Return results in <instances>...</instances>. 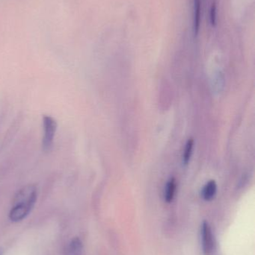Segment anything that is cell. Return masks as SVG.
<instances>
[{
	"label": "cell",
	"mask_w": 255,
	"mask_h": 255,
	"mask_svg": "<svg viewBox=\"0 0 255 255\" xmlns=\"http://www.w3.org/2000/svg\"><path fill=\"white\" fill-rule=\"evenodd\" d=\"M176 189H177V182L175 178H170L165 186V195H164L166 202L170 203L173 201L175 195Z\"/></svg>",
	"instance_id": "cell-7"
},
{
	"label": "cell",
	"mask_w": 255,
	"mask_h": 255,
	"mask_svg": "<svg viewBox=\"0 0 255 255\" xmlns=\"http://www.w3.org/2000/svg\"><path fill=\"white\" fill-rule=\"evenodd\" d=\"M37 198V188L34 184L26 186L19 190L10 210L9 220L13 223L25 220L34 208Z\"/></svg>",
	"instance_id": "cell-1"
},
{
	"label": "cell",
	"mask_w": 255,
	"mask_h": 255,
	"mask_svg": "<svg viewBox=\"0 0 255 255\" xmlns=\"http://www.w3.org/2000/svg\"><path fill=\"white\" fill-rule=\"evenodd\" d=\"M0 255H2V251H1V249H0Z\"/></svg>",
	"instance_id": "cell-10"
},
{
	"label": "cell",
	"mask_w": 255,
	"mask_h": 255,
	"mask_svg": "<svg viewBox=\"0 0 255 255\" xmlns=\"http://www.w3.org/2000/svg\"><path fill=\"white\" fill-rule=\"evenodd\" d=\"M201 0H194V12H193V31L194 36L199 33L201 24Z\"/></svg>",
	"instance_id": "cell-4"
},
{
	"label": "cell",
	"mask_w": 255,
	"mask_h": 255,
	"mask_svg": "<svg viewBox=\"0 0 255 255\" xmlns=\"http://www.w3.org/2000/svg\"><path fill=\"white\" fill-rule=\"evenodd\" d=\"M217 192V184L216 181H209L204 186V189L202 190V197L206 201H210L214 198Z\"/></svg>",
	"instance_id": "cell-6"
},
{
	"label": "cell",
	"mask_w": 255,
	"mask_h": 255,
	"mask_svg": "<svg viewBox=\"0 0 255 255\" xmlns=\"http://www.w3.org/2000/svg\"><path fill=\"white\" fill-rule=\"evenodd\" d=\"M201 244L204 255H212L215 249L214 237L211 227L207 222H204L201 226Z\"/></svg>",
	"instance_id": "cell-3"
},
{
	"label": "cell",
	"mask_w": 255,
	"mask_h": 255,
	"mask_svg": "<svg viewBox=\"0 0 255 255\" xmlns=\"http://www.w3.org/2000/svg\"><path fill=\"white\" fill-rule=\"evenodd\" d=\"M193 146H194V140L190 138L186 144L185 151H184V157H183V161L186 165L190 162L191 153H192Z\"/></svg>",
	"instance_id": "cell-8"
},
{
	"label": "cell",
	"mask_w": 255,
	"mask_h": 255,
	"mask_svg": "<svg viewBox=\"0 0 255 255\" xmlns=\"http://www.w3.org/2000/svg\"><path fill=\"white\" fill-rule=\"evenodd\" d=\"M210 24L213 27L216 26L217 24V5L216 2H213L212 4L211 8H210Z\"/></svg>",
	"instance_id": "cell-9"
},
{
	"label": "cell",
	"mask_w": 255,
	"mask_h": 255,
	"mask_svg": "<svg viewBox=\"0 0 255 255\" xmlns=\"http://www.w3.org/2000/svg\"><path fill=\"white\" fill-rule=\"evenodd\" d=\"M44 137L42 139V149L44 152H49L53 148L55 135L57 129V122L54 118L48 115L43 116Z\"/></svg>",
	"instance_id": "cell-2"
},
{
	"label": "cell",
	"mask_w": 255,
	"mask_h": 255,
	"mask_svg": "<svg viewBox=\"0 0 255 255\" xmlns=\"http://www.w3.org/2000/svg\"><path fill=\"white\" fill-rule=\"evenodd\" d=\"M83 249V242L79 237H74L69 243L66 255H82Z\"/></svg>",
	"instance_id": "cell-5"
}]
</instances>
